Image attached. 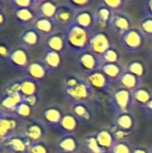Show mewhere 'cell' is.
<instances>
[{
	"instance_id": "60d3db41",
	"label": "cell",
	"mask_w": 152,
	"mask_h": 153,
	"mask_svg": "<svg viewBox=\"0 0 152 153\" xmlns=\"http://www.w3.org/2000/svg\"><path fill=\"white\" fill-rule=\"evenodd\" d=\"M100 3L108 7L113 13L123 11V8L126 4V1L125 0H103Z\"/></svg>"
},
{
	"instance_id": "8d00e7d4",
	"label": "cell",
	"mask_w": 152,
	"mask_h": 153,
	"mask_svg": "<svg viewBox=\"0 0 152 153\" xmlns=\"http://www.w3.org/2000/svg\"><path fill=\"white\" fill-rule=\"evenodd\" d=\"M121 59V53L120 50L114 45L109 48L101 56L100 60L102 64H116L120 63Z\"/></svg>"
},
{
	"instance_id": "9a60e30c",
	"label": "cell",
	"mask_w": 152,
	"mask_h": 153,
	"mask_svg": "<svg viewBox=\"0 0 152 153\" xmlns=\"http://www.w3.org/2000/svg\"><path fill=\"white\" fill-rule=\"evenodd\" d=\"M42 39L43 38L41 35L33 27L23 29L18 37L20 46L29 49L30 51L36 49L40 45Z\"/></svg>"
},
{
	"instance_id": "d6a6232c",
	"label": "cell",
	"mask_w": 152,
	"mask_h": 153,
	"mask_svg": "<svg viewBox=\"0 0 152 153\" xmlns=\"http://www.w3.org/2000/svg\"><path fill=\"white\" fill-rule=\"evenodd\" d=\"M117 84L119 85V88H124L126 89L128 91H131L132 92H133L138 87H140L142 85V81L136 77L135 75H133V74L125 71L121 76L120 78L116 81Z\"/></svg>"
},
{
	"instance_id": "836d02e7",
	"label": "cell",
	"mask_w": 152,
	"mask_h": 153,
	"mask_svg": "<svg viewBox=\"0 0 152 153\" xmlns=\"http://www.w3.org/2000/svg\"><path fill=\"white\" fill-rule=\"evenodd\" d=\"M100 70L113 82H116L120 76L125 72V67L121 63L116 64H102Z\"/></svg>"
},
{
	"instance_id": "4dcf8cb0",
	"label": "cell",
	"mask_w": 152,
	"mask_h": 153,
	"mask_svg": "<svg viewBox=\"0 0 152 153\" xmlns=\"http://www.w3.org/2000/svg\"><path fill=\"white\" fill-rule=\"evenodd\" d=\"M59 5L60 4L54 0H39L36 11L38 13L39 17L53 19Z\"/></svg>"
},
{
	"instance_id": "5b68a950",
	"label": "cell",
	"mask_w": 152,
	"mask_h": 153,
	"mask_svg": "<svg viewBox=\"0 0 152 153\" xmlns=\"http://www.w3.org/2000/svg\"><path fill=\"white\" fill-rule=\"evenodd\" d=\"M147 38L138 27H133L119 36V42L123 49L129 53L140 52L145 45Z\"/></svg>"
},
{
	"instance_id": "7402d4cb",
	"label": "cell",
	"mask_w": 152,
	"mask_h": 153,
	"mask_svg": "<svg viewBox=\"0 0 152 153\" xmlns=\"http://www.w3.org/2000/svg\"><path fill=\"white\" fill-rule=\"evenodd\" d=\"M81 125V122L75 117V116L73 113L67 112L64 115L60 123L54 129L58 133L63 134L64 135L73 134Z\"/></svg>"
},
{
	"instance_id": "ac0fdd59",
	"label": "cell",
	"mask_w": 152,
	"mask_h": 153,
	"mask_svg": "<svg viewBox=\"0 0 152 153\" xmlns=\"http://www.w3.org/2000/svg\"><path fill=\"white\" fill-rule=\"evenodd\" d=\"M44 47H45V49L52 50L59 54L65 55V51L67 50L65 31L57 30L56 32L53 33L52 35L45 39Z\"/></svg>"
},
{
	"instance_id": "277c9868",
	"label": "cell",
	"mask_w": 152,
	"mask_h": 153,
	"mask_svg": "<svg viewBox=\"0 0 152 153\" xmlns=\"http://www.w3.org/2000/svg\"><path fill=\"white\" fill-rule=\"evenodd\" d=\"M137 126V119L131 113H124L114 117L112 126L110 127L116 141L125 140L124 138L131 134Z\"/></svg>"
},
{
	"instance_id": "7a4b0ae2",
	"label": "cell",
	"mask_w": 152,
	"mask_h": 153,
	"mask_svg": "<svg viewBox=\"0 0 152 153\" xmlns=\"http://www.w3.org/2000/svg\"><path fill=\"white\" fill-rule=\"evenodd\" d=\"M67 49L78 56L90 49V40L93 32L87 30L74 22L65 30Z\"/></svg>"
},
{
	"instance_id": "e0dca14e",
	"label": "cell",
	"mask_w": 152,
	"mask_h": 153,
	"mask_svg": "<svg viewBox=\"0 0 152 153\" xmlns=\"http://www.w3.org/2000/svg\"><path fill=\"white\" fill-rule=\"evenodd\" d=\"M24 75L38 82H41L47 80V78L50 75L48 70L41 61V59L32 60L30 64L28 65L27 69L24 72Z\"/></svg>"
},
{
	"instance_id": "1f68e13d",
	"label": "cell",
	"mask_w": 152,
	"mask_h": 153,
	"mask_svg": "<svg viewBox=\"0 0 152 153\" xmlns=\"http://www.w3.org/2000/svg\"><path fill=\"white\" fill-rule=\"evenodd\" d=\"M125 71L133 74L141 81H143L148 74V65L143 59L136 58L130 61L126 65Z\"/></svg>"
},
{
	"instance_id": "d4e9b609",
	"label": "cell",
	"mask_w": 152,
	"mask_h": 153,
	"mask_svg": "<svg viewBox=\"0 0 152 153\" xmlns=\"http://www.w3.org/2000/svg\"><path fill=\"white\" fill-rule=\"evenodd\" d=\"M21 100L22 97L19 93L3 90L0 100V112L11 114Z\"/></svg>"
},
{
	"instance_id": "816d5d0a",
	"label": "cell",
	"mask_w": 152,
	"mask_h": 153,
	"mask_svg": "<svg viewBox=\"0 0 152 153\" xmlns=\"http://www.w3.org/2000/svg\"><path fill=\"white\" fill-rule=\"evenodd\" d=\"M151 153H152V148H151Z\"/></svg>"
},
{
	"instance_id": "7bdbcfd3",
	"label": "cell",
	"mask_w": 152,
	"mask_h": 153,
	"mask_svg": "<svg viewBox=\"0 0 152 153\" xmlns=\"http://www.w3.org/2000/svg\"><path fill=\"white\" fill-rule=\"evenodd\" d=\"M28 153H50V149L47 144L43 141L30 143L28 149Z\"/></svg>"
},
{
	"instance_id": "4316f807",
	"label": "cell",
	"mask_w": 152,
	"mask_h": 153,
	"mask_svg": "<svg viewBox=\"0 0 152 153\" xmlns=\"http://www.w3.org/2000/svg\"><path fill=\"white\" fill-rule=\"evenodd\" d=\"M96 139L98 141L99 145L105 152H110L112 147L116 142L115 135L111 130V128L103 127L99 129L96 134Z\"/></svg>"
},
{
	"instance_id": "603a6c76",
	"label": "cell",
	"mask_w": 152,
	"mask_h": 153,
	"mask_svg": "<svg viewBox=\"0 0 152 153\" xmlns=\"http://www.w3.org/2000/svg\"><path fill=\"white\" fill-rule=\"evenodd\" d=\"M32 27L41 35L43 39L56 32L58 29V26L54 19L45 17H38Z\"/></svg>"
},
{
	"instance_id": "7c38bea8",
	"label": "cell",
	"mask_w": 152,
	"mask_h": 153,
	"mask_svg": "<svg viewBox=\"0 0 152 153\" xmlns=\"http://www.w3.org/2000/svg\"><path fill=\"white\" fill-rule=\"evenodd\" d=\"M20 122L22 121L19 120L12 114L0 112V141L3 142L16 134L15 131L20 126Z\"/></svg>"
},
{
	"instance_id": "e575fe53",
	"label": "cell",
	"mask_w": 152,
	"mask_h": 153,
	"mask_svg": "<svg viewBox=\"0 0 152 153\" xmlns=\"http://www.w3.org/2000/svg\"><path fill=\"white\" fill-rule=\"evenodd\" d=\"M33 108L30 106L28 103H26L23 100H21L20 103L14 108L13 112L11 113L13 116L17 117L19 120L25 122L29 119H31V116L33 113Z\"/></svg>"
},
{
	"instance_id": "d6986e66",
	"label": "cell",
	"mask_w": 152,
	"mask_h": 153,
	"mask_svg": "<svg viewBox=\"0 0 152 153\" xmlns=\"http://www.w3.org/2000/svg\"><path fill=\"white\" fill-rule=\"evenodd\" d=\"M13 18L14 22L24 29L32 27L39 15L36 9H18L13 10Z\"/></svg>"
},
{
	"instance_id": "4fadbf2b",
	"label": "cell",
	"mask_w": 152,
	"mask_h": 153,
	"mask_svg": "<svg viewBox=\"0 0 152 153\" xmlns=\"http://www.w3.org/2000/svg\"><path fill=\"white\" fill-rule=\"evenodd\" d=\"M76 12L68 5L65 2L60 4L54 16V21L57 24L58 28L64 29V30L74 22Z\"/></svg>"
},
{
	"instance_id": "f1b7e54d",
	"label": "cell",
	"mask_w": 152,
	"mask_h": 153,
	"mask_svg": "<svg viewBox=\"0 0 152 153\" xmlns=\"http://www.w3.org/2000/svg\"><path fill=\"white\" fill-rule=\"evenodd\" d=\"M74 23L92 32V30L96 27L95 12L88 9L77 13L74 19Z\"/></svg>"
},
{
	"instance_id": "b9f144b4",
	"label": "cell",
	"mask_w": 152,
	"mask_h": 153,
	"mask_svg": "<svg viewBox=\"0 0 152 153\" xmlns=\"http://www.w3.org/2000/svg\"><path fill=\"white\" fill-rule=\"evenodd\" d=\"M141 30L143 32L147 39H152V18L145 16L141 20L140 27Z\"/></svg>"
},
{
	"instance_id": "ba28073f",
	"label": "cell",
	"mask_w": 152,
	"mask_h": 153,
	"mask_svg": "<svg viewBox=\"0 0 152 153\" xmlns=\"http://www.w3.org/2000/svg\"><path fill=\"white\" fill-rule=\"evenodd\" d=\"M22 134L31 143L43 142L47 134V126L40 119H29L22 123Z\"/></svg>"
},
{
	"instance_id": "f546056e",
	"label": "cell",
	"mask_w": 152,
	"mask_h": 153,
	"mask_svg": "<svg viewBox=\"0 0 152 153\" xmlns=\"http://www.w3.org/2000/svg\"><path fill=\"white\" fill-rule=\"evenodd\" d=\"M133 93L134 105L140 110H142V108L152 99V90L146 85H141Z\"/></svg>"
},
{
	"instance_id": "c3c4849f",
	"label": "cell",
	"mask_w": 152,
	"mask_h": 153,
	"mask_svg": "<svg viewBox=\"0 0 152 153\" xmlns=\"http://www.w3.org/2000/svg\"><path fill=\"white\" fill-rule=\"evenodd\" d=\"M143 12L145 13V16L152 18V0H148L144 3Z\"/></svg>"
},
{
	"instance_id": "d590c367",
	"label": "cell",
	"mask_w": 152,
	"mask_h": 153,
	"mask_svg": "<svg viewBox=\"0 0 152 153\" xmlns=\"http://www.w3.org/2000/svg\"><path fill=\"white\" fill-rule=\"evenodd\" d=\"M83 148L87 153H106L99 145L95 134H89L83 138Z\"/></svg>"
},
{
	"instance_id": "30bf717a",
	"label": "cell",
	"mask_w": 152,
	"mask_h": 153,
	"mask_svg": "<svg viewBox=\"0 0 152 153\" xmlns=\"http://www.w3.org/2000/svg\"><path fill=\"white\" fill-rule=\"evenodd\" d=\"M112 46H114V44L110 33L107 30H98L91 35L89 50L100 57Z\"/></svg>"
},
{
	"instance_id": "bcb514c9",
	"label": "cell",
	"mask_w": 152,
	"mask_h": 153,
	"mask_svg": "<svg viewBox=\"0 0 152 153\" xmlns=\"http://www.w3.org/2000/svg\"><path fill=\"white\" fill-rule=\"evenodd\" d=\"M22 100L25 101L30 106H31L33 108H35L38 106L39 102V95H34V96H30V97L22 98Z\"/></svg>"
},
{
	"instance_id": "83f0119b",
	"label": "cell",
	"mask_w": 152,
	"mask_h": 153,
	"mask_svg": "<svg viewBox=\"0 0 152 153\" xmlns=\"http://www.w3.org/2000/svg\"><path fill=\"white\" fill-rule=\"evenodd\" d=\"M20 78V91L19 93L22 98L30 97L34 95H39L40 83L23 75Z\"/></svg>"
},
{
	"instance_id": "3957f363",
	"label": "cell",
	"mask_w": 152,
	"mask_h": 153,
	"mask_svg": "<svg viewBox=\"0 0 152 153\" xmlns=\"http://www.w3.org/2000/svg\"><path fill=\"white\" fill-rule=\"evenodd\" d=\"M107 104L108 109L115 116L129 113L134 105L133 93L124 88H117L108 97Z\"/></svg>"
},
{
	"instance_id": "2e32d148",
	"label": "cell",
	"mask_w": 152,
	"mask_h": 153,
	"mask_svg": "<svg viewBox=\"0 0 152 153\" xmlns=\"http://www.w3.org/2000/svg\"><path fill=\"white\" fill-rule=\"evenodd\" d=\"M41 61L43 62L50 74L60 72L65 65L64 55L48 49H45Z\"/></svg>"
},
{
	"instance_id": "f907efd6",
	"label": "cell",
	"mask_w": 152,
	"mask_h": 153,
	"mask_svg": "<svg viewBox=\"0 0 152 153\" xmlns=\"http://www.w3.org/2000/svg\"><path fill=\"white\" fill-rule=\"evenodd\" d=\"M149 55H150V56H151V58L152 60V45L151 47V48H150V50H149Z\"/></svg>"
},
{
	"instance_id": "ab89813d",
	"label": "cell",
	"mask_w": 152,
	"mask_h": 153,
	"mask_svg": "<svg viewBox=\"0 0 152 153\" xmlns=\"http://www.w3.org/2000/svg\"><path fill=\"white\" fill-rule=\"evenodd\" d=\"M65 3L70 5L76 13L90 9L93 4V1L91 0H68Z\"/></svg>"
},
{
	"instance_id": "cb8c5ba5",
	"label": "cell",
	"mask_w": 152,
	"mask_h": 153,
	"mask_svg": "<svg viewBox=\"0 0 152 153\" xmlns=\"http://www.w3.org/2000/svg\"><path fill=\"white\" fill-rule=\"evenodd\" d=\"M56 145L61 152L76 153L81 149L82 143L79 138L73 134L63 135L56 142Z\"/></svg>"
},
{
	"instance_id": "ee69618b",
	"label": "cell",
	"mask_w": 152,
	"mask_h": 153,
	"mask_svg": "<svg viewBox=\"0 0 152 153\" xmlns=\"http://www.w3.org/2000/svg\"><path fill=\"white\" fill-rule=\"evenodd\" d=\"M12 51H13V48L9 46L8 43L4 42V41L1 42V45H0V59H1L2 63L4 64V62L10 56Z\"/></svg>"
},
{
	"instance_id": "8992f818",
	"label": "cell",
	"mask_w": 152,
	"mask_h": 153,
	"mask_svg": "<svg viewBox=\"0 0 152 153\" xmlns=\"http://www.w3.org/2000/svg\"><path fill=\"white\" fill-rule=\"evenodd\" d=\"M75 68L85 76L100 70L102 66V62L100 57L90 50H87L78 56L74 60Z\"/></svg>"
},
{
	"instance_id": "52a82bcc",
	"label": "cell",
	"mask_w": 152,
	"mask_h": 153,
	"mask_svg": "<svg viewBox=\"0 0 152 153\" xmlns=\"http://www.w3.org/2000/svg\"><path fill=\"white\" fill-rule=\"evenodd\" d=\"M31 61L30 50L22 46H18L13 48V51L8 59L4 62V65L13 71L25 72Z\"/></svg>"
},
{
	"instance_id": "f35d334b",
	"label": "cell",
	"mask_w": 152,
	"mask_h": 153,
	"mask_svg": "<svg viewBox=\"0 0 152 153\" xmlns=\"http://www.w3.org/2000/svg\"><path fill=\"white\" fill-rule=\"evenodd\" d=\"M133 147L126 140H118L115 143L109 153H133Z\"/></svg>"
},
{
	"instance_id": "6da1fadb",
	"label": "cell",
	"mask_w": 152,
	"mask_h": 153,
	"mask_svg": "<svg viewBox=\"0 0 152 153\" xmlns=\"http://www.w3.org/2000/svg\"><path fill=\"white\" fill-rule=\"evenodd\" d=\"M60 87L63 95L71 105L86 101L94 93L87 79L74 74L64 75L60 81Z\"/></svg>"
},
{
	"instance_id": "8fae6325",
	"label": "cell",
	"mask_w": 152,
	"mask_h": 153,
	"mask_svg": "<svg viewBox=\"0 0 152 153\" xmlns=\"http://www.w3.org/2000/svg\"><path fill=\"white\" fill-rule=\"evenodd\" d=\"M30 142L22 134H14L1 142V150L8 153H28Z\"/></svg>"
},
{
	"instance_id": "f5cc1de1",
	"label": "cell",
	"mask_w": 152,
	"mask_h": 153,
	"mask_svg": "<svg viewBox=\"0 0 152 153\" xmlns=\"http://www.w3.org/2000/svg\"><path fill=\"white\" fill-rule=\"evenodd\" d=\"M60 153H68V152H60Z\"/></svg>"
},
{
	"instance_id": "ffe728a7",
	"label": "cell",
	"mask_w": 152,
	"mask_h": 153,
	"mask_svg": "<svg viewBox=\"0 0 152 153\" xmlns=\"http://www.w3.org/2000/svg\"><path fill=\"white\" fill-rule=\"evenodd\" d=\"M133 27V20L129 14L123 11L116 12L113 13L110 28H112L116 33H118L119 36L129 30Z\"/></svg>"
},
{
	"instance_id": "7dc6e473",
	"label": "cell",
	"mask_w": 152,
	"mask_h": 153,
	"mask_svg": "<svg viewBox=\"0 0 152 153\" xmlns=\"http://www.w3.org/2000/svg\"><path fill=\"white\" fill-rule=\"evenodd\" d=\"M141 111L144 114L146 117H148L149 119H152V99Z\"/></svg>"
},
{
	"instance_id": "5bb4252c",
	"label": "cell",
	"mask_w": 152,
	"mask_h": 153,
	"mask_svg": "<svg viewBox=\"0 0 152 153\" xmlns=\"http://www.w3.org/2000/svg\"><path fill=\"white\" fill-rule=\"evenodd\" d=\"M63 108L58 105H47L41 111L40 120L46 125L47 127L55 128L63 118L64 115Z\"/></svg>"
},
{
	"instance_id": "9c48e42d",
	"label": "cell",
	"mask_w": 152,
	"mask_h": 153,
	"mask_svg": "<svg viewBox=\"0 0 152 153\" xmlns=\"http://www.w3.org/2000/svg\"><path fill=\"white\" fill-rule=\"evenodd\" d=\"M94 92H99L109 96L113 92L114 82L109 79L101 70L94 72L85 76Z\"/></svg>"
},
{
	"instance_id": "681fc988",
	"label": "cell",
	"mask_w": 152,
	"mask_h": 153,
	"mask_svg": "<svg viewBox=\"0 0 152 153\" xmlns=\"http://www.w3.org/2000/svg\"><path fill=\"white\" fill-rule=\"evenodd\" d=\"M133 153H151V150L145 146H134Z\"/></svg>"
},
{
	"instance_id": "f6af8a7d",
	"label": "cell",
	"mask_w": 152,
	"mask_h": 153,
	"mask_svg": "<svg viewBox=\"0 0 152 153\" xmlns=\"http://www.w3.org/2000/svg\"><path fill=\"white\" fill-rule=\"evenodd\" d=\"M3 4H4L3 1L1 0L0 1V28L1 30H3L8 22V16L6 13V10L4 8Z\"/></svg>"
},
{
	"instance_id": "74e56055",
	"label": "cell",
	"mask_w": 152,
	"mask_h": 153,
	"mask_svg": "<svg viewBox=\"0 0 152 153\" xmlns=\"http://www.w3.org/2000/svg\"><path fill=\"white\" fill-rule=\"evenodd\" d=\"M39 0H9L6 2L7 4L13 10L18 9H36Z\"/></svg>"
},
{
	"instance_id": "484cf974",
	"label": "cell",
	"mask_w": 152,
	"mask_h": 153,
	"mask_svg": "<svg viewBox=\"0 0 152 153\" xmlns=\"http://www.w3.org/2000/svg\"><path fill=\"white\" fill-rule=\"evenodd\" d=\"M113 13H114L108 7L99 3L95 11L96 27H98L99 30H106L107 28H110Z\"/></svg>"
},
{
	"instance_id": "44dd1931",
	"label": "cell",
	"mask_w": 152,
	"mask_h": 153,
	"mask_svg": "<svg viewBox=\"0 0 152 153\" xmlns=\"http://www.w3.org/2000/svg\"><path fill=\"white\" fill-rule=\"evenodd\" d=\"M71 113L81 122V124H88L94 118V113L91 107L87 101L77 102L71 105Z\"/></svg>"
}]
</instances>
